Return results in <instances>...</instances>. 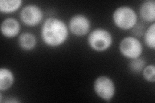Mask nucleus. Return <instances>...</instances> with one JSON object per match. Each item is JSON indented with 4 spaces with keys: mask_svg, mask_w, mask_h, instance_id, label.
<instances>
[{
    "mask_svg": "<svg viewBox=\"0 0 155 103\" xmlns=\"http://www.w3.org/2000/svg\"><path fill=\"white\" fill-rule=\"evenodd\" d=\"M21 21L26 26L34 27L43 22L44 12L36 4H27L23 7L19 13Z\"/></svg>",
    "mask_w": 155,
    "mask_h": 103,
    "instance_id": "nucleus-6",
    "label": "nucleus"
},
{
    "mask_svg": "<svg viewBox=\"0 0 155 103\" xmlns=\"http://www.w3.org/2000/svg\"><path fill=\"white\" fill-rule=\"evenodd\" d=\"M15 81L13 72L7 67L0 68V91L4 92L9 90Z\"/></svg>",
    "mask_w": 155,
    "mask_h": 103,
    "instance_id": "nucleus-11",
    "label": "nucleus"
},
{
    "mask_svg": "<svg viewBox=\"0 0 155 103\" xmlns=\"http://www.w3.org/2000/svg\"><path fill=\"white\" fill-rule=\"evenodd\" d=\"M20 101H19L18 99H16V98L14 97H10V98H7V99L5 100V102H8V103H15V102H19Z\"/></svg>",
    "mask_w": 155,
    "mask_h": 103,
    "instance_id": "nucleus-17",
    "label": "nucleus"
},
{
    "mask_svg": "<svg viewBox=\"0 0 155 103\" xmlns=\"http://www.w3.org/2000/svg\"><path fill=\"white\" fill-rule=\"evenodd\" d=\"M68 24L63 19L49 17L43 22L41 27V38L48 47H59L67 41L69 36Z\"/></svg>",
    "mask_w": 155,
    "mask_h": 103,
    "instance_id": "nucleus-1",
    "label": "nucleus"
},
{
    "mask_svg": "<svg viewBox=\"0 0 155 103\" xmlns=\"http://www.w3.org/2000/svg\"><path fill=\"white\" fill-rule=\"evenodd\" d=\"M145 29H146V28H145L142 24H139L138 23L136 24L135 27L132 29L134 36L137 37L140 36H143V34L145 31Z\"/></svg>",
    "mask_w": 155,
    "mask_h": 103,
    "instance_id": "nucleus-16",
    "label": "nucleus"
},
{
    "mask_svg": "<svg viewBox=\"0 0 155 103\" xmlns=\"http://www.w3.org/2000/svg\"><path fill=\"white\" fill-rule=\"evenodd\" d=\"M138 15L134 10L127 5L117 7L112 15L114 25L122 31L132 30L138 23Z\"/></svg>",
    "mask_w": 155,
    "mask_h": 103,
    "instance_id": "nucleus-3",
    "label": "nucleus"
},
{
    "mask_svg": "<svg viewBox=\"0 0 155 103\" xmlns=\"http://www.w3.org/2000/svg\"><path fill=\"white\" fill-rule=\"evenodd\" d=\"M23 3V0H1L0 12L5 14H12L20 8Z\"/></svg>",
    "mask_w": 155,
    "mask_h": 103,
    "instance_id": "nucleus-12",
    "label": "nucleus"
},
{
    "mask_svg": "<svg viewBox=\"0 0 155 103\" xmlns=\"http://www.w3.org/2000/svg\"><path fill=\"white\" fill-rule=\"evenodd\" d=\"M87 43L91 50L94 52H105L112 47L113 36L107 29L96 28L88 34Z\"/></svg>",
    "mask_w": 155,
    "mask_h": 103,
    "instance_id": "nucleus-2",
    "label": "nucleus"
},
{
    "mask_svg": "<svg viewBox=\"0 0 155 103\" xmlns=\"http://www.w3.org/2000/svg\"><path fill=\"white\" fill-rule=\"evenodd\" d=\"M139 14L143 21L150 24L155 21V2L154 0H145L140 5Z\"/></svg>",
    "mask_w": 155,
    "mask_h": 103,
    "instance_id": "nucleus-9",
    "label": "nucleus"
},
{
    "mask_svg": "<svg viewBox=\"0 0 155 103\" xmlns=\"http://www.w3.org/2000/svg\"><path fill=\"white\" fill-rule=\"evenodd\" d=\"M147 65V61L142 57L130 60L129 63V70L134 74H140Z\"/></svg>",
    "mask_w": 155,
    "mask_h": 103,
    "instance_id": "nucleus-14",
    "label": "nucleus"
},
{
    "mask_svg": "<svg viewBox=\"0 0 155 103\" xmlns=\"http://www.w3.org/2000/svg\"><path fill=\"white\" fill-rule=\"evenodd\" d=\"M21 28L20 23L14 18H5L0 25V31L2 36L7 39H12L19 36Z\"/></svg>",
    "mask_w": 155,
    "mask_h": 103,
    "instance_id": "nucleus-8",
    "label": "nucleus"
},
{
    "mask_svg": "<svg viewBox=\"0 0 155 103\" xmlns=\"http://www.w3.org/2000/svg\"><path fill=\"white\" fill-rule=\"evenodd\" d=\"M93 90L100 99L109 102L116 94V86L114 81L107 76L97 77L93 83Z\"/></svg>",
    "mask_w": 155,
    "mask_h": 103,
    "instance_id": "nucleus-4",
    "label": "nucleus"
},
{
    "mask_svg": "<svg viewBox=\"0 0 155 103\" xmlns=\"http://www.w3.org/2000/svg\"><path fill=\"white\" fill-rule=\"evenodd\" d=\"M18 44L21 50L24 51H31L37 45V40L34 34L25 32L20 34L18 38Z\"/></svg>",
    "mask_w": 155,
    "mask_h": 103,
    "instance_id": "nucleus-10",
    "label": "nucleus"
},
{
    "mask_svg": "<svg viewBox=\"0 0 155 103\" xmlns=\"http://www.w3.org/2000/svg\"><path fill=\"white\" fill-rule=\"evenodd\" d=\"M143 79L149 82H155V65L154 64L147 65L142 72Z\"/></svg>",
    "mask_w": 155,
    "mask_h": 103,
    "instance_id": "nucleus-15",
    "label": "nucleus"
},
{
    "mask_svg": "<svg viewBox=\"0 0 155 103\" xmlns=\"http://www.w3.org/2000/svg\"><path fill=\"white\" fill-rule=\"evenodd\" d=\"M143 36L146 47L154 50L155 49V23L150 24L146 28Z\"/></svg>",
    "mask_w": 155,
    "mask_h": 103,
    "instance_id": "nucleus-13",
    "label": "nucleus"
},
{
    "mask_svg": "<svg viewBox=\"0 0 155 103\" xmlns=\"http://www.w3.org/2000/svg\"><path fill=\"white\" fill-rule=\"evenodd\" d=\"M69 32L74 36L82 37L88 35L91 31L90 19L83 14H76L72 16L68 23Z\"/></svg>",
    "mask_w": 155,
    "mask_h": 103,
    "instance_id": "nucleus-7",
    "label": "nucleus"
},
{
    "mask_svg": "<svg viewBox=\"0 0 155 103\" xmlns=\"http://www.w3.org/2000/svg\"><path fill=\"white\" fill-rule=\"evenodd\" d=\"M119 50L124 57L131 60L142 56L143 47L138 37L127 36L120 41Z\"/></svg>",
    "mask_w": 155,
    "mask_h": 103,
    "instance_id": "nucleus-5",
    "label": "nucleus"
}]
</instances>
